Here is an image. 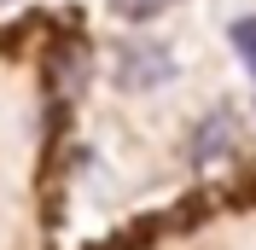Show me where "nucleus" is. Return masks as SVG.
I'll return each instance as SVG.
<instances>
[{
  "label": "nucleus",
  "mask_w": 256,
  "mask_h": 250,
  "mask_svg": "<svg viewBox=\"0 0 256 250\" xmlns=\"http://www.w3.org/2000/svg\"><path fill=\"white\" fill-rule=\"evenodd\" d=\"M163 6H169V0H111V12L116 18H134V24H140V18H158Z\"/></svg>",
  "instance_id": "4"
},
{
  "label": "nucleus",
  "mask_w": 256,
  "mask_h": 250,
  "mask_svg": "<svg viewBox=\"0 0 256 250\" xmlns=\"http://www.w3.org/2000/svg\"><path fill=\"white\" fill-rule=\"evenodd\" d=\"M175 76V58L158 47V41H134V47H122V58H116V82L122 88H158V82Z\"/></svg>",
  "instance_id": "1"
},
{
  "label": "nucleus",
  "mask_w": 256,
  "mask_h": 250,
  "mask_svg": "<svg viewBox=\"0 0 256 250\" xmlns=\"http://www.w3.org/2000/svg\"><path fill=\"white\" fill-rule=\"evenodd\" d=\"M233 140H239V122H233L227 110H210L204 122H198V134H192V163L210 169L222 152H233Z\"/></svg>",
  "instance_id": "2"
},
{
  "label": "nucleus",
  "mask_w": 256,
  "mask_h": 250,
  "mask_svg": "<svg viewBox=\"0 0 256 250\" xmlns=\"http://www.w3.org/2000/svg\"><path fill=\"white\" fill-rule=\"evenodd\" d=\"M233 47H239L244 70L256 76V18H239V24H233Z\"/></svg>",
  "instance_id": "3"
}]
</instances>
